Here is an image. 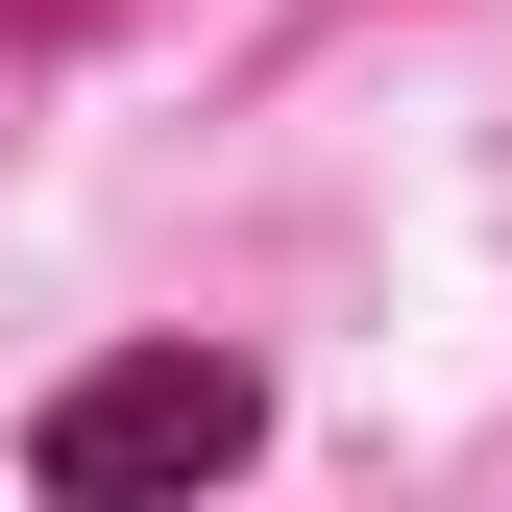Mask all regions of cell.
Wrapping results in <instances>:
<instances>
[{
	"mask_svg": "<svg viewBox=\"0 0 512 512\" xmlns=\"http://www.w3.org/2000/svg\"><path fill=\"white\" fill-rule=\"evenodd\" d=\"M244 439H269V391H244L220 342H147V366H74L25 464L49 488H196V464H244Z\"/></svg>",
	"mask_w": 512,
	"mask_h": 512,
	"instance_id": "6da1fadb",
	"label": "cell"
}]
</instances>
